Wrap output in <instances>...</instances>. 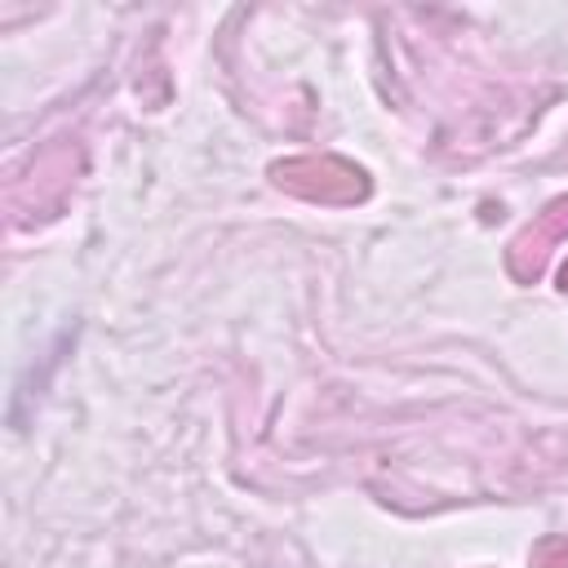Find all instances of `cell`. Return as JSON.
<instances>
[{"label":"cell","instance_id":"obj_3","mask_svg":"<svg viewBox=\"0 0 568 568\" xmlns=\"http://www.w3.org/2000/svg\"><path fill=\"white\" fill-rule=\"evenodd\" d=\"M71 182H75V146H53V151H44V155L31 164V173L13 186V191H27V186H31V200L13 209V222H36V217H44V195H40V191H53L58 204H62L67 191H71Z\"/></svg>","mask_w":568,"mask_h":568},{"label":"cell","instance_id":"obj_1","mask_svg":"<svg viewBox=\"0 0 568 568\" xmlns=\"http://www.w3.org/2000/svg\"><path fill=\"white\" fill-rule=\"evenodd\" d=\"M275 186L315 204H355L368 195V173L342 155H293L271 164Z\"/></svg>","mask_w":568,"mask_h":568},{"label":"cell","instance_id":"obj_5","mask_svg":"<svg viewBox=\"0 0 568 568\" xmlns=\"http://www.w3.org/2000/svg\"><path fill=\"white\" fill-rule=\"evenodd\" d=\"M559 284H564V288H568V262H564V271H559Z\"/></svg>","mask_w":568,"mask_h":568},{"label":"cell","instance_id":"obj_4","mask_svg":"<svg viewBox=\"0 0 568 568\" xmlns=\"http://www.w3.org/2000/svg\"><path fill=\"white\" fill-rule=\"evenodd\" d=\"M532 568H568V537L541 541L537 555H532Z\"/></svg>","mask_w":568,"mask_h":568},{"label":"cell","instance_id":"obj_2","mask_svg":"<svg viewBox=\"0 0 568 568\" xmlns=\"http://www.w3.org/2000/svg\"><path fill=\"white\" fill-rule=\"evenodd\" d=\"M568 240V195L550 200L506 248V266L519 284H532L541 271H546V257L555 253V244Z\"/></svg>","mask_w":568,"mask_h":568}]
</instances>
